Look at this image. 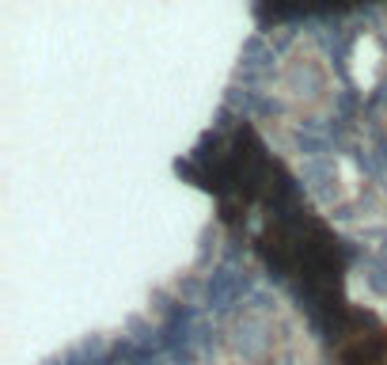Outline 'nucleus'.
Returning a JSON list of instances; mask_svg holds the SVG:
<instances>
[{
	"label": "nucleus",
	"instance_id": "1",
	"mask_svg": "<svg viewBox=\"0 0 387 365\" xmlns=\"http://www.w3.org/2000/svg\"><path fill=\"white\" fill-rule=\"evenodd\" d=\"M361 365H387V335L376 346H368L365 350V358H361Z\"/></svg>",
	"mask_w": 387,
	"mask_h": 365
}]
</instances>
